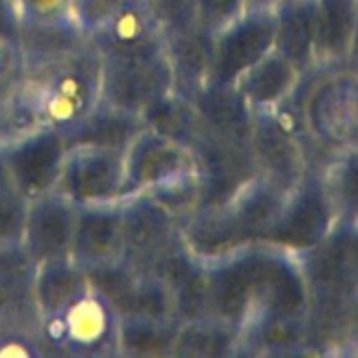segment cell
Listing matches in <instances>:
<instances>
[{
    "mask_svg": "<svg viewBox=\"0 0 358 358\" xmlns=\"http://www.w3.org/2000/svg\"><path fill=\"white\" fill-rule=\"evenodd\" d=\"M25 86L40 126L63 132L101 101V55L84 40L55 65L25 73Z\"/></svg>",
    "mask_w": 358,
    "mask_h": 358,
    "instance_id": "cell-1",
    "label": "cell"
},
{
    "mask_svg": "<svg viewBox=\"0 0 358 358\" xmlns=\"http://www.w3.org/2000/svg\"><path fill=\"white\" fill-rule=\"evenodd\" d=\"M120 315L113 306L88 289L63 313L40 319L38 336L46 350L76 357H115Z\"/></svg>",
    "mask_w": 358,
    "mask_h": 358,
    "instance_id": "cell-2",
    "label": "cell"
},
{
    "mask_svg": "<svg viewBox=\"0 0 358 358\" xmlns=\"http://www.w3.org/2000/svg\"><path fill=\"white\" fill-rule=\"evenodd\" d=\"M336 222L338 216L325 180L306 172L287 193L277 220L262 235L260 243L302 254L323 243L338 227Z\"/></svg>",
    "mask_w": 358,
    "mask_h": 358,
    "instance_id": "cell-3",
    "label": "cell"
},
{
    "mask_svg": "<svg viewBox=\"0 0 358 358\" xmlns=\"http://www.w3.org/2000/svg\"><path fill=\"white\" fill-rule=\"evenodd\" d=\"M275 29L277 4H254L214 31L208 84H235L241 73L275 48Z\"/></svg>",
    "mask_w": 358,
    "mask_h": 358,
    "instance_id": "cell-4",
    "label": "cell"
},
{
    "mask_svg": "<svg viewBox=\"0 0 358 358\" xmlns=\"http://www.w3.org/2000/svg\"><path fill=\"white\" fill-rule=\"evenodd\" d=\"M197 172V210L224 206L250 178L260 174L252 145L227 141L208 128L193 147Z\"/></svg>",
    "mask_w": 358,
    "mask_h": 358,
    "instance_id": "cell-5",
    "label": "cell"
},
{
    "mask_svg": "<svg viewBox=\"0 0 358 358\" xmlns=\"http://www.w3.org/2000/svg\"><path fill=\"white\" fill-rule=\"evenodd\" d=\"M13 189L27 201L57 189L67 155L65 138L50 126H38L0 149Z\"/></svg>",
    "mask_w": 358,
    "mask_h": 358,
    "instance_id": "cell-6",
    "label": "cell"
},
{
    "mask_svg": "<svg viewBox=\"0 0 358 358\" xmlns=\"http://www.w3.org/2000/svg\"><path fill=\"white\" fill-rule=\"evenodd\" d=\"M174 90L166 50L138 57L101 59V101L138 113L155 99Z\"/></svg>",
    "mask_w": 358,
    "mask_h": 358,
    "instance_id": "cell-7",
    "label": "cell"
},
{
    "mask_svg": "<svg viewBox=\"0 0 358 358\" xmlns=\"http://www.w3.org/2000/svg\"><path fill=\"white\" fill-rule=\"evenodd\" d=\"M306 126L321 145L344 153L358 149V76L338 71L313 88Z\"/></svg>",
    "mask_w": 358,
    "mask_h": 358,
    "instance_id": "cell-8",
    "label": "cell"
},
{
    "mask_svg": "<svg viewBox=\"0 0 358 358\" xmlns=\"http://www.w3.org/2000/svg\"><path fill=\"white\" fill-rule=\"evenodd\" d=\"M191 149L143 128L124 149V197L149 193L180 178L195 176Z\"/></svg>",
    "mask_w": 358,
    "mask_h": 358,
    "instance_id": "cell-9",
    "label": "cell"
},
{
    "mask_svg": "<svg viewBox=\"0 0 358 358\" xmlns=\"http://www.w3.org/2000/svg\"><path fill=\"white\" fill-rule=\"evenodd\" d=\"M57 191L76 206L107 203L124 193V151L107 147L67 149Z\"/></svg>",
    "mask_w": 358,
    "mask_h": 358,
    "instance_id": "cell-10",
    "label": "cell"
},
{
    "mask_svg": "<svg viewBox=\"0 0 358 358\" xmlns=\"http://www.w3.org/2000/svg\"><path fill=\"white\" fill-rule=\"evenodd\" d=\"M124 206V241L122 260L149 273L157 256L180 237L178 218L149 193L122 199Z\"/></svg>",
    "mask_w": 358,
    "mask_h": 358,
    "instance_id": "cell-11",
    "label": "cell"
},
{
    "mask_svg": "<svg viewBox=\"0 0 358 358\" xmlns=\"http://www.w3.org/2000/svg\"><path fill=\"white\" fill-rule=\"evenodd\" d=\"M149 275H155L168 287L176 321L182 323L210 315L208 264L189 250L182 235L157 256Z\"/></svg>",
    "mask_w": 358,
    "mask_h": 358,
    "instance_id": "cell-12",
    "label": "cell"
},
{
    "mask_svg": "<svg viewBox=\"0 0 358 358\" xmlns=\"http://www.w3.org/2000/svg\"><path fill=\"white\" fill-rule=\"evenodd\" d=\"M78 206L57 189L27 203L21 250L36 266L57 258H69Z\"/></svg>",
    "mask_w": 358,
    "mask_h": 358,
    "instance_id": "cell-13",
    "label": "cell"
},
{
    "mask_svg": "<svg viewBox=\"0 0 358 358\" xmlns=\"http://www.w3.org/2000/svg\"><path fill=\"white\" fill-rule=\"evenodd\" d=\"M101 59L138 57L164 50V34L147 0H126L101 25L86 34Z\"/></svg>",
    "mask_w": 358,
    "mask_h": 358,
    "instance_id": "cell-14",
    "label": "cell"
},
{
    "mask_svg": "<svg viewBox=\"0 0 358 358\" xmlns=\"http://www.w3.org/2000/svg\"><path fill=\"white\" fill-rule=\"evenodd\" d=\"M250 145L260 174L268 176L283 189H294L306 174L296 130L285 122L279 107L254 111Z\"/></svg>",
    "mask_w": 358,
    "mask_h": 358,
    "instance_id": "cell-15",
    "label": "cell"
},
{
    "mask_svg": "<svg viewBox=\"0 0 358 358\" xmlns=\"http://www.w3.org/2000/svg\"><path fill=\"white\" fill-rule=\"evenodd\" d=\"M124 241L122 199L107 203L78 206L76 231L69 258L82 268L117 260Z\"/></svg>",
    "mask_w": 358,
    "mask_h": 358,
    "instance_id": "cell-16",
    "label": "cell"
},
{
    "mask_svg": "<svg viewBox=\"0 0 358 358\" xmlns=\"http://www.w3.org/2000/svg\"><path fill=\"white\" fill-rule=\"evenodd\" d=\"M164 50L172 69L174 92L193 99L210 80L214 31L197 23L189 29L166 36Z\"/></svg>",
    "mask_w": 358,
    "mask_h": 358,
    "instance_id": "cell-17",
    "label": "cell"
},
{
    "mask_svg": "<svg viewBox=\"0 0 358 358\" xmlns=\"http://www.w3.org/2000/svg\"><path fill=\"white\" fill-rule=\"evenodd\" d=\"M86 34L73 21V17L50 19V21H27L21 19L19 50L25 73H36L44 67L55 65L69 52H73Z\"/></svg>",
    "mask_w": 358,
    "mask_h": 358,
    "instance_id": "cell-18",
    "label": "cell"
},
{
    "mask_svg": "<svg viewBox=\"0 0 358 358\" xmlns=\"http://www.w3.org/2000/svg\"><path fill=\"white\" fill-rule=\"evenodd\" d=\"M191 103L212 134L250 145L254 111L235 84H206Z\"/></svg>",
    "mask_w": 358,
    "mask_h": 358,
    "instance_id": "cell-19",
    "label": "cell"
},
{
    "mask_svg": "<svg viewBox=\"0 0 358 358\" xmlns=\"http://www.w3.org/2000/svg\"><path fill=\"white\" fill-rule=\"evenodd\" d=\"M358 29L357 0H317L315 65L331 69L355 52Z\"/></svg>",
    "mask_w": 358,
    "mask_h": 358,
    "instance_id": "cell-20",
    "label": "cell"
},
{
    "mask_svg": "<svg viewBox=\"0 0 358 358\" xmlns=\"http://www.w3.org/2000/svg\"><path fill=\"white\" fill-rule=\"evenodd\" d=\"M302 76L304 73L289 59L273 48L245 73H241L235 86L252 111H264L287 103L298 90Z\"/></svg>",
    "mask_w": 358,
    "mask_h": 358,
    "instance_id": "cell-21",
    "label": "cell"
},
{
    "mask_svg": "<svg viewBox=\"0 0 358 358\" xmlns=\"http://www.w3.org/2000/svg\"><path fill=\"white\" fill-rule=\"evenodd\" d=\"M143 128L145 124L138 113H130L99 101L80 122H76L61 134L67 149L107 147L124 151Z\"/></svg>",
    "mask_w": 358,
    "mask_h": 358,
    "instance_id": "cell-22",
    "label": "cell"
},
{
    "mask_svg": "<svg viewBox=\"0 0 358 358\" xmlns=\"http://www.w3.org/2000/svg\"><path fill=\"white\" fill-rule=\"evenodd\" d=\"M90 289L84 268L71 258H57L34 266L31 300L40 319L55 317Z\"/></svg>",
    "mask_w": 358,
    "mask_h": 358,
    "instance_id": "cell-23",
    "label": "cell"
},
{
    "mask_svg": "<svg viewBox=\"0 0 358 358\" xmlns=\"http://www.w3.org/2000/svg\"><path fill=\"white\" fill-rule=\"evenodd\" d=\"M31 275L34 264L21 248L0 250V327H38Z\"/></svg>",
    "mask_w": 358,
    "mask_h": 358,
    "instance_id": "cell-24",
    "label": "cell"
},
{
    "mask_svg": "<svg viewBox=\"0 0 358 358\" xmlns=\"http://www.w3.org/2000/svg\"><path fill=\"white\" fill-rule=\"evenodd\" d=\"M315 10L317 0L277 2L275 50L302 73L315 67Z\"/></svg>",
    "mask_w": 358,
    "mask_h": 358,
    "instance_id": "cell-25",
    "label": "cell"
},
{
    "mask_svg": "<svg viewBox=\"0 0 358 358\" xmlns=\"http://www.w3.org/2000/svg\"><path fill=\"white\" fill-rule=\"evenodd\" d=\"M141 120L145 128L187 147L193 151V147L199 143V138L206 132V126L191 103V99L178 94V92H168L153 103H149L141 111Z\"/></svg>",
    "mask_w": 358,
    "mask_h": 358,
    "instance_id": "cell-26",
    "label": "cell"
},
{
    "mask_svg": "<svg viewBox=\"0 0 358 358\" xmlns=\"http://www.w3.org/2000/svg\"><path fill=\"white\" fill-rule=\"evenodd\" d=\"M239 355V329L208 315L178 325L172 357L220 358Z\"/></svg>",
    "mask_w": 358,
    "mask_h": 358,
    "instance_id": "cell-27",
    "label": "cell"
},
{
    "mask_svg": "<svg viewBox=\"0 0 358 358\" xmlns=\"http://www.w3.org/2000/svg\"><path fill=\"white\" fill-rule=\"evenodd\" d=\"M180 321L174 319H120L115 357L164 358L172 357Z\"/></svg>",
    "mask_w": 358,
    "mask_h": 358,
    "instance_id": "cell-28",
    "label": "cell"
},
{
    "mask_svg": "<svg viewBox=\"0 0 358 358\" xmlns=\"http://www.w3.org/2000/svg\"><path fill=\"white\" fill-rule=\"evenodd\" d=\"M336 216L346 231H358V149L346 153V157L334 168L325 180Z\"/></svg>",
    "mask_w": 358,
    "mask_h": 358,
    "instance_id": "cell-29",
    "label": "cell"
},
{
    "mask_svg": "<svg viewBox=\"0 0 358 358\" xmlns=\"http://www.w3.org/2000/svg\"><path fill=\"white\" fill-rule=\"evenodd\" d=\"M27 203L29 201L15 189H6L0 193V250L21 248Z\"/></svg>",
    "mask_w": 358,
    "mask_h": 358,
    "instance_id": "cell-30",
    "label": "cell"
},
{
    "mask_svg": "<svg viewBox=\"0 0 358 358\" xmlns=\"http://www.w3.org/2000/svg\"><path fill=\"white\" fill-rule=\"evenodd\" d=\"M164 38L197 25L195 0H147Z\"/></svg>",
    "mask_w": 358,
    "mask_h": 358,
    "instance_id": "cell-31",
    "label": "cell"
},
{
    "mask_svg": "<svg viewBox=\"0 0 358 358\" xmlns=\"http://www.w3.org/2000/svg\"><path fill=\"white\" fill-rule=\"evenodd\" d=\"M254 4H277V0H195L197 21L206 29L218 31Z\"/></svg>",
    "mask_w": 358,
    "mask_h": 358,
    "instance_id": "cell-32",
    "label": "cell"
},
{
    "mask_svg": "<svg viewBox=\"0 0 358 358\" xmlns=\"http://www.w3.org/2000/svg\"><path fill=\"white\" fill-rule=\"evenodd\" d=\"M126 0H73L71 17L84 34L101 25L113 10H117Z\"/></svg>",
    "mask_w": 358,
    "mask_h": 358,
    "instance_id": "cell-33",
    "label": "cell"
},
{
    "mask_svg": "<svg viewBox=\"0 0 358 358\" xmlns=\"http://www.w3.org/2000/svg\"><path fill=\"white\" fill-rule=\"evenodd\" d=\"M73 0H17L21 19L27 21H50L71 17Z\"/></svg>",
    "mask_w": 358,
    "mask_h": 358,
    "instance_id": "cell-34",
    "label": "cell"
},
{
    "mask_svg": "<svg viewBox=\"0 0 358 358\" xmlns=\"http://www.w3.org/2000/svg\"><path fill=\"white\" fill-rule=\"evenodd\" d=\"M21 29V10L17 0H0V38L19 40Z\"/></svg>",
    "mask_w": 358,
    "mask_h": 358,
    "instance_id": "cell-35",
    "label": "cell"
},
{
    "mask_svg": "<svg viewBox=\"0 0 358 358\" xmlns=\"http://www.w3.org/2000/svg\"><path fill=\"white\" fill-rule=\"evenodd\" d=\"M348 323L358 334V285L355 287V292L348 296Z\"/></svg>",
    "mask_w": 358,
    "mask_h": 358,
    "instance_id": "cell-36",
    "label": "cell"
},
{
    "mask_svg": "<svg viewBox=\"0 0 358 358\" xmlns=\"http://www.w3.org/2000/svg\"><path fill=\"white\" fill-rule=\"evenodd\" d=\"M6 189H13V182H10V176H8V170L4 166V159L0 155V193L6 191Z\"/></svg>",
    "mask_w": 358,
    "mask_h": 358,
    "instance_id": "cell-37",
    "label": "cell"
},
{
    "mask_svg": "<svg viewBox=\"0 0 358 358\" xmlns=\"http://www.w3.org/2000/svg\"><path fill=\"white\" fill-rule=\"evenodd\" d=\"M352 233V239H355V250H357V256H358V231H350Z\"/></svg>",
    "mask_w": 358,
    "mask_h": 358,
    "instance_id": "cell-38",
    "label": "cell"
},
{
    "mask_svg": "<svg viewBox=\"0 0 358 358\" xmlns=\"http://www.w3.org/2000/svg\"><path fill=\"white\" fill-rule=\"evenodd\" d=\"M358 4V0H357ZM352 57H357L358 59V29H357V42H355V52H352Z\"/></svg>",
    "mask_w": 358,
    "mask_h": 358,
    "instance_id": "cell-39",
    "label": "cell"
},
{
    "mask_svg": "<svg viewBox=\"0 0 358 358\" xmlns=\"http://www.w3.org/2000/svg\"><path fill=\"white\" fill-rule=\"evenodd\" d=\"M277 2H281V0H277Z\"/></svg>",
    "mask_w": 358,
    "mask_h": 358,
    "instance_id": "cell-40",
    "label": "cell"
}]
</instances>
